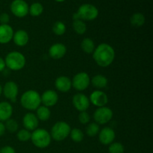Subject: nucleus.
<instances>
[{"mask_svg":"<svg viewBox=\"0 0 153 153\" xmlns=\"http://www.w3.org/2000/svg\"><path fill=\"white\" fill-rule=\"evenodd\" d=\"M72 102L75 108L80 112L86 111L90 107L91 103L89 98L82 93H79L73 96Z\"/></svg>","mask_w":153,"mask_h":153,"instance_id":"9b49d317","label":"nucleus"},{"mask_svg":"<svg viewBox=\"0 0 153 153\" xmlns=\"http://www.w3.org/2000/svg\"><path fill=\"white\" fill-rule=\"evenodd\" d=\"M13 28L8 24L1 25L0 24V43L7 44L13 39Z\"/></svg>","mask_w":153,"mask_h":153,"instance_id":"a211bd4d","label":"nucleus"},{"mask_svg":"<svg viewBox=\"0 0 153 153\" xmlns=\"http://www.w3.org/2000/svg\"><path fill=\"white\" fill-rule=\"evenodd\" d=\"M113 114V111L109 108L100 107L94 111V119L98 125H104L111 120Z\"/></svg>","mask_w":153,"mask_h":153,"instance_id":"0eeeda50","label":"nucleus"},{"mask_svg":"<svg viewBox=\"0 0 153 153\" xmlns=\"http://www.w3.org/2000/svg\"><path fill=\"white\" fill-rule=\"evenodd\" d=\"M4 60L6 67L13 71H19L22 70L26 63L25 56L18 51L9 52Z\"/></svg>","mask_w":153,"mask_h":153,"instance_id":"7ed1b4c3","label":"nucleus"},{"mask_svg":"<svg viewBox=\"0 0 153 153\" xmlns=\"http://www.w3.org/2000/svg\"><path fill=\"white\" fill-rule=\"evenodd\" d=\"M1 94H2V86L0 85V97H1Z\"/></svg>","mask_w":153,"mask_h":153,"instance_id":"4c0bfd02","label":"nucleus"},{"mask_svg":"<svg viewBox=\"0 0 153 153\" xmlns=\"http://www.w3.org/2000/svg\"><path fill=\"white\" fill-rule=\"evenodd\" d=\"M13 114V107L8 102H0V122H5L11 117Z\"/></svg>","mask_w":153,"mask_h":153,"instance_id":"aec40b11","label":"nucleus"},{"mask_svg":"<svg viewBox=\"0 0 153 153\" xmlns=\"http://www.w3.org/2000/svg\"><path fill=\"white\" fill-rule=\"evenodd\" d=\"M71 128L67 123L58 121L55 123L51 128L50 135L52 139L56 141H62L70 135Z\"/></svg>","mask_w":153,"mask_h":153,"instance_id":"423d86ee","label":"nucleus"},{"mask_svg":"<svg viewBox=\"0 0 153 153\" xmlns=\"http://www.w3.org/2000/svg\"><path fill=\"white\" fill-rule=\"evenodd\" d=\"M100 132V126L96 123H91L86 127V134L89 137H95Z\"/></svg>","mask_w":153,"mask_h":153,"instance_id":"c85d7f7f","label":"nucleus"},{"mask_svg":"<svg viewBox=\"0 0 153 153\" xmlns=\"http://www.w3.org/2000/svg\"><path fill=\"white\" fill-rule=\"evenodd\" d=\"M93 58L98 66L107 67L114 61L115 51L111 45L108 43H101L94 49Z\"/></svg>","mask_w":153,"mask_h":153,"instance_id":"f257e3e1","label":"nucleus"},{"mask_svg":"<svg viewBox=\"0 0 153 153\" xmlns=\"http://www.w3.org/2000/svg\"><path fill=\"white\" fill-rule=\"evenodd\" d=\"M31 133L30 132V131L24 128V129H20L17 131L16 137L19 141L25 142L31 140Z\"/></svg>","mask_w":153,"mask_h":153,"instance_id":"7c9ffc66","label":"nucleus"},{"mask_svg":"<svg viewBox=\"0 0 153 153\" xmlns=\"http://www.w3.org/2000/svg\"><path fill=\"white\" fill-rule=\"evenodd\" d=\"M41 103L46 107H52L55 105L58 101V95L56 91L53 90H47L44 91L41 96Z\"/></svg>","mask_w":153,"mask_h":153,"instance_id":"ddd939ff","label":"nucleus"},{"mask_svg":"<svg viewBox=\"0 0 153 153\" xmlns=\"http://www.w3.org/2000/svg\"><path fill=\"white\" fill-rule=\"evenodd\" d=\"M31 140L37 148L45 149L50 145L52 137L47 130L44 128H37L31 133Z\"/></svg>","mask_w":153,"mask_h":153,"instance_id":"39448f33","label":"nucleus"},{"mask_svg":"<svg viewBox=\"0 0 153 153\" xmlns=\"http://www.w3.org/2000/svg\"><path fill=\"white\" fill-rule=\"evenodd\" d=\"M99 15V10L95 5L91 4H83L79 7L77 12L73 16V20L92 21L97 19Z\"/></svg>","mask_w":153,"mask_h":153,"instance_id":"20e7f679","label":"nucleus"},{"mask_svg":"<svg viewBox=\"0 0 153 153\" xmlns=\"http://www.w3.org/2000/svg\"><path fill=\"white\" fill-rule=\"evenodd\" d=\"M2 94H4L6 99L10 100L12 102H15L19 94L18 85L13 81L7 82L2 88Z\"/></svg>","mask_w":153,"mask_h":153,"instance_id":"9d476101","label":"nucleus"},{"mask_svg":"<svg viewBox=\"0 0 153 153\" xmlns=\"http://www.w3.org/2000/svg\"><path fill=\"white\" fill-rule=\"evenodd\" d=\"M10 22V16L7 13H2L0 14V23L1 25H6Z\"/></svg>","mask_w":153,"mask_h":153,"instance_id":"72a5a7b5","label":"nucleus"},{"mask_svg":"<svg viewBox=\"0 0 153 153\" xmlns=\"http://www.w3.org/2000/svg\"><path fill=\"white\" fill-rule=\"evenodd\" d=\"M67 53V47L63 43H55L49 49V55L52 59L59 60L65 56Z\"/></svg>","mask_w":153,"mask_h":153,"instance_id":"2eb2a0df","label":"nucleus"},{"mask_svg":"<svg viewBox=\"0 0 153 153\" xmlns=\"http://www.w3.org/2000/svg\"><path fill=\"white\" fill-rule=\"evenodd\" d=\"M124 146L120 142H113L109 145V153H124Z\"/></svg>","mask_w":153,"mask_h":153,"instance_id":"2f4dec72","label":"nucleus"},{"mask_svg":"<svg viewBox=\"0 0 153 153\" xmlns=\"http://www.w3.org/2000/svg\"><path fill=\"white\" fill-rule=\"evenodd\" d=\"M96 46L94 40L89 37L83 39L82 43H81V49L86 54H92Z\"/></svg>","mask_w":153,"mask_h":153,"instance_id":"5701e85b","label":"nucleus"},{"mask_svg":"<svg viewBox=\"0 0 153 153\" xmlns=\"http://www.w3.org/2000/svg\"><path fill=\"white\" fill-rule=\"evenodd\" d=\"M131 25L134 27H140L144 25L145 16L141 13H135L130 17Z\"/></svg>","mask_w":153,"mask_h":153,"instance_id":"b1692460","label":"nucleus"},{"mask_svg":"<svg viewBox=\"0 0 153 153\" xmlns=\"http://www.w3.org/2000/svg\"><path fill=\"white\" fill-rule=\"evenodd\" d=\"M5 131L6 129L4 124L2 122H0V137H1L5 133Z\"/></svg>","mask_w":153,"mask_h":153,"instance_id":"e433bc0d","label":"nucleus"},{"mask_svg":"<svg viewBox=\"0 0 153 153\" xmlns=\"http://www.w3.org/2000/svg\"><path fill=\"white\" fill-rule=\"evenodd\" d=\"M90 120H91V117L87 111H82L79 113V121L80 123L84 124V125L88 124L90 122Z\"/></svg>","mask_w":153,"mask_h":153,"instance_id":"473e14b6","label":"nucleus"},{"mask_svg":"<svg viewBox=\"0 0 153 153\" xmlns=\"http://www.w3.org/2000/svg\"><path fill=\"white\" fill-rule=\"evenodd\" d=\"M22 107L28 111H35L41 104L40 95L34 90H28L22 94L20 98Z\"/></svg>","mask_w":153,"mask_h":153,"instance_id":"f03ea898","label":"nucleus"},{"mask_svg":"<svg viewBox=\"0 0 153 153\" xmlns=\"http://www.w3.org/2000/svg\"><path fill=\"white\" fill-rule=\"evenodd\" d=\"M91 84L97 89H102L107 87L108 79L103 75H96L92 79H91Z\"/></svg>","mask_w":153,"mask_h":153,"instance_id":"412c9836","label":"nucleus"},{"mask_svg":"<svg viewBox=\"0 0 153 153\" xmlns=\"http://www.w3.org/2000/svg\"><path fill=\"white\" fill-rule=\"evenodd\" d=\"M13 43L18 46H25L28 44L29 40V36L27 31L25 30L19 29L13 33Z\"/></svg>","mask_w":153,"mask_h":153,"instance_id":"6ab92c4d","label":"nucleus"},{"mask_svg":"<svg viewBox=\"0 0 153 153\" xmlns=\"http://www.w3.org/2000/svg\"><path fill=\"white\" fill-rule=\"evenodd\" d=\"M0 153H16V151L12 146H5L0 149Z\"/></svg>","mask_w":153,"mask_h":153,"instance_id":"f704fd0d","label":"nucleus"},{"mask_svg":"<svg viewBox=\"0 0 153 153\" xmlns=\"http://www.w3.org/2000/svg\"><path fill=\"white\" fill-rule=\"evenodd\" d=\"M36 116L40 121H47L51 117L50 109L44 105H40L36 110Z\"/></svg>","mask_w":153,"mask_h":153,"instance_id":"4be33fe9","label":"nucleus"},{"mask_svg":"<svg viewBox=\"0 0 153 153\" xmlns=\"http://www.w3.org/2000/svg\"><path fill=\"white\" fill-rule=\"evenodd\" d=\"M90 102L92 103L94 106L97 107H104L107 105L108 102V98L107 94L103 91L97 90L94 92L91 93L89 97Z\"/></svg>","mask_w":153,"mask_h":153,"instance_id":"f8f14e48","label":"nucleus"},{"mask_svg":"<svg viewBox=\"0 0 153 153\" xmlns=\"http://www.w3.org/2000/svg\"><path fill=\"white\" fill-rule=\"evenodd\" d=\"M10 11L18 18L25 17L28 13V3L25 0H13L10 6Z\"/></svg>","mask_w":153,"mask_h":153,"instance_id":"1a4fd4ad","label":"nucleus"},{"mask_svg":"<svg viewBox=\"0 0 153 153\" xmlns=\"http://www.w3.org/2000/svg\"><path fill=\"white\" fill-rule=\"evenodd\" d=\"M73 28L75 32L78 34H84L87 31V25L83 20L81 19H76L73 20Z\"/></svg>","mask_w":153,"mask_h":153,"instance_id":"393cba45","label":"nucleus"},{"mask_svg":"<svg viewBox=\"0 0 153 153\" xmlns=\"http://www.w3.org/2000/svg\"><path fill=\"white\" fill-rule=\"evenodd\" d=\"M72 81V87L79 91H83L89 87L91 84V78L89 75L85 72H81L75 75Z\"/></svg>","mask_w":153,"mask_h":153,"instance_id":"6e6552de","label":"nucleus"},{"mask_svg":"<svg viewBox=\"0 0 153 153\" xmlns=\"http://www.w3.org/2000/svg\"><path fill=\"white\" fill-rule=\"evenodd\" d=\"M70 136L72 140L76 142V143H80V142H82L84 140V137H85L83 131L77 128L71 129L70 133Z\"/></svg>","mask_w":153,"mask_h":153,"instance_id":"cd10ccee","label":"nucleus"},{"mask_svg":"<svg viewBox=\"0 0 153 153\" xmlns=\"http://www.w3.org/2000/svg\"><path fill=\"white\" fill-rule=\"evenodd\" d=\"M55 87L58 91L62 93H67L70 91L72 88V81L69 77L65 76H61L55 79Z\"/></svg>","mask_w":153,"mask_h":153,"instance_id":"dca6fc26","label":"nucleus"},{"mask_svg":"<svg viewBox=\"0 0 153 153\" xmlns=\"http://www.w3.org/2000/svg\"><path fill=\"white\" fill-rule=\"evenodd\" d=\"M55 1H58V2H62V1H66V0H55Z\"/></svg>","mask_w":153,"mask_h":153,"instance_id":"58836bf2","label":"nucleus"},{"mask_svg":"<svg viewBox=\"0 0 153 153\" xmlns=\"http://www.w3.org/2000/svg\"><path fill=\"white\" fill-rule=\"evenodd\" d=\"M66 30H67V27H66L65 24L61 21H57L52 26V31L55 35H64L66 32Z\"/></svg>","mask_w":153,"mask_h":153,"instance_id":"bb28decb","label":"nucleus"},{"mask_svg":"<svg viewBox=\"0 0 153 153\" xmlns=\"http://www.w3.org/2000/svg\"><path fill=\"white\" fill-rule=\"evenodd\" d=\"M115 131L111 127H105L99 132V140L103 145H110L115 139Z\"/></svg>","mask_w":153,"mask_h":153,"instance_id":"4468645a","label":"nucleus"},{"mask_svg":"<svg viewBox=\"0 0 153 153\" xmlns=\"http://www.w3.org/2000/svg\"><path fill=\"white\" fill-rule=\"evenodd\" d=\"M5 67L6 66H5V63H4V60L1 57H0V73L4 71Z\"/></svg>","mask_w":153,"mask_h":153,"instance_id":"c9c22d12","label":"nucleus"},{"mask_svg":"<svg viewBox=\"0 0 153 153\" xmlns=\"http://www.w3.org/2000/svg\"><path fill=\"white\" fill-rule=\"evenodd\" d=\"M4 126H5V129L10 133L16 132L18 130V128H19L18 123L15 120L11 119V118L5 121Z\"/></svg>","mask_w":153,"mask_h":153,"instance_id":"c756f323","label":"nucleus"},{"mask_svg":"<svg viewBox=\"0 0 153 153\" xmlns=\"http://www.w3.org/2000/svg\"><path fill=\"white\" fill-rule=\"evenodd\" d=\"M22 123L25 129L28 131H34L38 127L39 120L34 114L27 113L22 118Z\"/></svg>","mask_w":153,"mask_h":153,"instance_id":"f3484780","label":"nucleus"},{"mask_svg":"<svg viewBox=\"0 0 153 153\" xmlns=\"http://www.w3.org/2000/svg\"><path fill=\"white\" fill-rule=\"evenodd\" d=\"M43 11V6L40 2H34L31 4L28 9V13L32 16H38Z\"/></svg>","mask_w":153,"mask_h":153,"instance_id":"a878e982","label":"nucleus"}]
</instances>
